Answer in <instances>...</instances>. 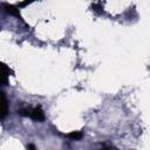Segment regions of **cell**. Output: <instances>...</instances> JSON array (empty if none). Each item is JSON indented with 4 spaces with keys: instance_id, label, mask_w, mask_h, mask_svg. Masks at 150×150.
Here are the masks:
<instances>
[{
    "instance_id": "cell-7",
    "label": "cell",
    "mask_w": 150,
    "mask_h": 150,
    "mask_svg": "<svg viewBox=\"0 0 150 150\" xmlns=\"http://www.w3.org/2000/svg\"><path fill=\"white\" fill-rule=\"evenodd\" d=\"M100 150H111V148H109V146H103V148L100 149Z\"/></svg>"
},
{
    "instance_id": "cell-4",
    "label": "cell",
    "mask_w": 150,
    "mask_h": 150,
    "mask_svg": "<svg viewBox=\"0 0 150 150\" xmlns=\"http://www.w3.org/2000/svg\"><path fill=\"white\" fill-rule=\"evenodd\" d=\"M4 8H5V11H6L8 14L20 18V12H19V9H18L15 6L9 5V4H4Z\"/></svg>"
},
{
    "instance_id": "cell-5",
    "label": "cell",
    "mask_w": 150,
    "mask_h": 150,
    "mask_svg": "<svg viewBox=\"0 0 150 150\" xmlns=\"http://www.w3.org/2000/svg\"><path fill=\"white\" fill-rule=\"evenodd\" d=\"M67 137L70 138L71 141H79V139H81L83 137V134L81 131H71V132H69L67 135Z\"/></svg>"
},
{
    "instance_id": "cell-2",
    "label": "cell",
    "mask_w": 150,
    "mask_h": 150,
    "mask_svg": "<svg viewBox=\"0 0 150 150\" xmlns=\"http://www.w3.org/2000/svg\"><path fill=\"white\" fill-rule=\"evenodd\" d=\"M9 74L11 69L8 68V66L0 61V86H7Z\"/></svg>"
},
{
    "instance_id": "cell-6",
    "label": "cell",
    "mask_w": 150,
    "mask_h": 150,
    "mask_svg": "<svg viewBox=\"0 0 150 150\" xmlns=\"http://www.w3.org/2000/svg\"><path fill=\"white\" fill-rule=\"evenodd\" d=\"M27 150H36V148H35L34 144H28L27 145Z\"/></svg>"
},
{
    "instance_id": "cell-1",
    "label": "cell",
    "mask_w": 150,
    "mask_h": 150,
    "mask_svg": "<svg viewBox=\"0 0 150 150\" xmlns=\"http://www.w3.org/2000/svg\"><path fill=\"white\" fill-rule=\"evenodd\" d=\"M19 115L21 116H25V117H29L34 121H38V122H41L45 120V114H43V110L41 109V107L36 105V107H27V108H22L20 109L19 111Z\"/></svg>"
},
{
    "instance_id": "cell-3",
    "label": "cell",
    "mask_w": 150,
    "mask_h": 150,
    "mask_svg": "<svg viewBox=\"0 0 150 150\" xmlns=\"http://www.w3.org/2000/svg\"><path fill=\"white\" fill-rule=\"evenodd\" d=\"M8 114V103L7 97L4 91L0 90V120H4Z\"/></svg>"
}]
</instances>
